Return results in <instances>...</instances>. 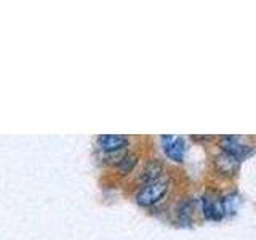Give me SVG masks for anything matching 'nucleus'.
Here are the masks:
<instances>
[{"label":"nucleus","mask_w":256,"mask_h":240,"mask_svg":"<svg viewBox=\"0 0 256 240\" xmlns=\"http://www.w3.org/2000/svg\"><path fill=\"white\" fill-rule=\"evenodd\" d=\"M168 190V181L166 180H156L150 181L144 186L138 194V204L141 206H152L164 198Z\"/></svg>","instance_id":"f257e3e1"},{"label":"nucleus","mask_w":256,"mask_h":240,"mask_svg":"<svg viewBox=\"0 0 256 240\" xmlns=\"http://www.w3.org/2000/svg\"><path fill=\"white\" fill-rule=\"evenodd\" d=\"M221 148H222V152L234 156L237 160H244L248 156L253 154V148L245 146V144L238 141V138H234V136H226V138H222Z\"/></svg>","instance_id":"f03ea898"},{"label":"nucleus","mask_w":256,"mask_h":240,"mask_svg":"<svg viewBox=\"0 0 256 240\" xmlns=\"http://www.w3.org/2000/svg\"><path fill=\"white\" fill-rule=\"evenodd\" d=\"M165 154L174 162H181L186 152V144H184L182 138H176V136H164L162 138Z\"/></svg>","instance_id":"7ed1b4c3"},{"label":"nucleus","mask_w":256,"mask_h":240,"mask_svg":"<svg viewBox=\"0 0 256 240\" xmlns=\"http://www.w3.org/2000/svg\"><path fill=\"white\" fill-rule=\"evenodd\" d=\"M204 216L206 220L212 221H220L224 216V205L222 200H214L210 197L204 198Z\"/></svg>","instance_id":"20e7f679"},{"label":"nucleus","mask_w":256,"mask_h":240,"mask_svg":"<svg viewBox=\"0 0 256 240\" xmlns=\"http://www.w3.org/2000/svg\"><path fill=\"white\" fill-rule=\"evenodd\" d=\"M238 165L240 160H237L234 156L226 154V152H222V154L216 157V168L222 174H234L238 170Z\"/></svg>","instance_id":"39448f33"},{"label":"nucleus","mask_w":256,"mask_h":240,"mask_svg":"<svg viewBox=\"0 0 256 240\" xmlns=\"http://www.w3.org/2000/svg\"><path fill=\"white\" fill-rule=\"evenodd\" d=\"M100 144L104 150L117 152V150L124 149L126 146L128 140L125 138V136H120V134H102L100 138Z\"/></svg>","instance_id":"423d86ee"},{"label":"nucleus","mask_w":256,"mask_h":240,"mask_svg":"<svg viewBox=\"0 0 256 240\" xmlns=\"http://www.w3.org/2000/svg\"><path fill=\"white\" fill-rule=\"evenodd\" d=\"M162 172H164V165L160 164L158 160H152V162H149L146 166H144L142 174H141V180L146 181V182L160 180V173H162Z\"/></svg>","instance_id":"0eeeda50"},{"label":"nucleus","mask_w":256,"mask_h":240,"mask_svg":"<svg viewBox=\"0 0 256 240\" xmlns=\"http://www.w3.org/2000/svg\"><path fill=\"white\" fill-rule=\"evenodd\" d=\"M136 162H138V157H136V156H132V154L124 156L122 160L118 162V170H120V173H122V174L130 173L133 168H134Z\"/></svg>","instance_id":"6e6552de"},{"label":"nucleus","mask_w":256,"mask_h":240,"mask_svg":"<svg viewBox=\"0 0 256 240\" xmlns=\"http://www.w3.org/2000/svg\"><path fill=\"white\" fill-rule=\"evenodd\" d=\"M222 205H224V214H234L240 205V198L237 196H230L222 200Z\"/></svg>","instance_id":"1a4fd4ad"}]
</instances>
